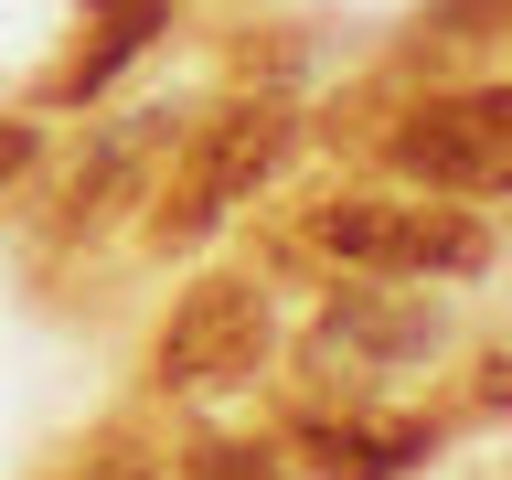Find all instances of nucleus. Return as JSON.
<instances>
[{
  "instance_id": "f257e3e1",
  "label": "nucleus",
  "mask_w": 512,
  "mask_h": 480,
  "mask_svg": "<svg viewBox=\"0 0 512 480\" xmlns=\"http://www.w3.org/2000/svg\"><path fill=\"white\" fill-rule=\"evenodd\" d=\"M288 160V107L278 96H224L214 118H192L171 182L150 192V235L160 246H203L214 224H235L256 203V182Z\"/></svg>"
},
{
  "instance_id": "f03ea898",
  "label": "nucleus",
  "mask_w": 512,
  "mask_h": 480,
  "mask_svg": "<svg viewBox=\"0 0 512 480\" xmlns=\"http://www.w3.org/2000/svg\"><path fill=\"white\" fill-rule=\"evenodd\" d=\"M310 235L342 267H374V278H470L491 235H480L459 203H374V192H342V203H320Z\"/></svg>"
},
{
  "instance_id": "7ed1b4c3",
  "label": "nucleus",
  "mask_w": 512,
  "mask_h": 480,
  "mask_svg": "<svg viewBox=\"0 0 512 480\" xmlns=\"http://www.w3.org/2000/svg\"><path fill=\"white\" fill-rule=\"evenodd\" d=\"M267 342H278V310H267V288H256V278H203L182 310L160 320L150 374L171 384V395H224V384H256Z\"/></svg>"
},
{
  "instance_id": "20e7f679",
  "label": "nucleus",
  "mask_w": 512,
  "mask_h": 480,
  "mask_svg": "<svg viewBox=\"0 0 512 480\" xmlns=\"http://www.w3.org/2000/svg\"><path fill=\"white\" fill-rule=\"evenodd\" d=\"M395 171L427 192H502L512 182V96L502 86H459L395 118Z\"/></svg>"
},
{
  "instance_id": "39448f33",
  "label": "nucleus",
  "mask_w": 512,
  "mask_h": 480,
  "mask_svg": "<svg viewBox=\"0 0 512 480\" xmlns=\"http://www.w3.org/2000/svg\"><path fill=\"white\" fill-rule=\"evenodd\" d=\"M320 459V480H395L406 459H427V416H320V427H299Z\"/></svg>"
},
{
  "instance_id": "423d86ee",
  "label": "nucleus",
  "mask_w": 512,
  "mask_h": 480,
  "mask_svg": "<svg viewBox=\"0 0 512 480\" xmlns=\"http://www.w3.org/2000/svg\"><path fill=\"white\" fill-rule=\"evenodd\" d=\"M171 22V0H96L86 11V43H75V64L54 75V96H96V86H118V64L150 54V32Z\"/></svg>"
},
{
  "instance_id": "0eeeda50",
  "label": "nucleus",
  "mask_w": 512,
  "mask_h": 480,
  "mask_svg": "<svg viewBox=\"0 0 512 480\" xmlns=\"http://www.w3.org/2000/svg\"><path fill=\"white\" fill-rule=\"evenodd\" d=\"M139 160H150V128H118V139H107V150H96L86 171H75V203H64V235H86V224H107V214H118V192L139 182Z\"/></svg>"
},
{
  "instance_id": "6e6552de",
  "label": "nucleus",
  "mask_w": 512,
  "mask_h": 480,
  "mask_svg": "<svg viewBox=\"0 0 512 480\" xmlns=\"http://www.w3.org/2000/svg\"><path fill=\"white\" fill-rule=\"evenodd\" d=\"M438 331L427 310H374V299H342V310L320 320V342H352V352H416Z\"/></svg>"
},
{
  "instance_id": "1a4fd4ad",
  "label": "nucleus",
  "mask_w": 512,
  "mask_h": 480,
  "mask_svg": "<svg viewBox=\"0 0 512 480\" xmlns=\"http://www.w3.org/2000/svg\"><path fill=\"white\" fill-rule=\"evenodd\" d=\"M182 480H278V459H267V448H235V438H224V448H192V470Z\"/></svg>"
},
{
  "instance_id": "9d476101",
  "label": "nucleus",
  "mask_w": 512,
  "mask_h": 480,
  "mask_svg": "<svg viewBox=\"0 0 512 480\" xmlns=\"http://www.w3.org/2000/svg\"><path fill=\"white\" fill-rule=\"evenodd\" d=\"M22 160H32V128H0V182H11Z\"/></svg>"
}]
</instances>
